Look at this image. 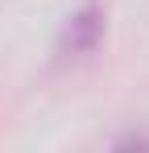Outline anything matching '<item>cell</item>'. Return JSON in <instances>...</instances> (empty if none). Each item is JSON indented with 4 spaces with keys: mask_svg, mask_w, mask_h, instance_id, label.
Returning <instances> with one entry per match:
<instances>
[{
    "mask_svg": "<svg viewBox=\"0 0 149 153\" xmlns=\"http://www.w3.org/2000/svg\"><path fill=\"white\" fill-rule=\"evenodd\" d=\"M99 33H104V21H99V8L95 4H87L83 13H74L66 17V25H62V37H58V62H66V58H83V54L95 50Z\"/></svg>",
    "mask_w": 149,
    "mask_h": 153,
    "instance_id": "1",
    "label": "cell"
}]
</instances>
